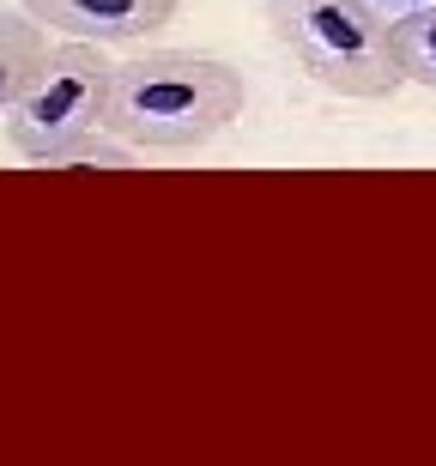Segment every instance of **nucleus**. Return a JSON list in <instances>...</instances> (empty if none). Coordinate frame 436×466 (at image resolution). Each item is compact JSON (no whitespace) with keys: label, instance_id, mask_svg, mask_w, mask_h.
Returning <instances> with one entry per match:
<instances>
[{"label":"nucleus","instance_id":"obj_8","mask_svg":"<svg viewBox=\"0 0 436 466\" xmlns=\"http://www.w3.org/2000/svg\"><path fill=\"white\" fill-rule=\"evenodd\" d=\"M382 18H394V13H412V6H424V0H370Z\"/></svg>","mask_w":436,"mask_h":466},{"label":"nucleus","instance_id":"obj_4","mask_svg":"<svg viewBox=\"0 0 436 466\" xmlns=\"http://www.w3.org/2000/svg\"><path fill=\"white\" fill-rule=\"evenodd\" d=\"M25 13L43 31L109 49V43H140L157 25H170L182 13V0H25Z\"/></svg>","mask_w":436,"mask_h":466},{"label":"nucleus","instance_id":"obj_2","mask_svg":"<svg viewBox=\"0 0 436 466\" xmlns=\"http://www.w3.org/2000/svg\"><path fill=\"white\" fill-rule=\"evenodd\" d=\"M267 25L315 86L376 104L406 86L388 49V18L370 0H267Z\"/></svg>","mask_w":436,"mask_h":466},{"label":"nucleus","instance_id":"obj_6","mask_svg":"<svg viewBox=\"0 0 436 466\" xmlns=\"http://www.w3.org/2000/svg\"><path fill=\"white\" fill-rule=\"evenodd\" d=\"M43 49H49V31L31 13H0V121H6L13 97L25 91L31 67L43 61Z\"/></svg>","mask_w":436,"mask_h":466},{"label":"nucleus","instance_id":"obj_3","mask_svg":"<svg viewBox=\"0 0 436 466\" xmlns=\"http://www.w3.org/2000/svg\"><path fill=\"white\" fill-rule=\"evenodd\" d=\"M109 61L97 43H49L43 61L31 67L25 91L6 109V139L25 164H43L55 170L61 157L79 146L86 134L104 127V104H109Z\"/></svg>","mask_w":436,"mask_h":466},{"label":"nucleus","instance_id":"obj_7","mask_svg":"<svg viewBox=\"0 0 436 466\" xmlns=\"http://www.w3.org/2000/svg\"><path fill=\"white\" fill-rule=\"evenodd\" d=\"M86 164H104V170H127L134 164V146H116V139H104V127L97 134H86L79 146H73L55 170H86Z\"/></svg>","mask_w":436,"mask_h":466},{"label":"nucleus","instance_id":"obj_1","mask_svg":"<svg viewBox=\"0 0 436 466\" xmlns=\"http://www.w3.org/2000/svg\"><path fill=\"white\" fill-rule=\"evenodd\" d=\"M243 73L200 49H146L109 73L104 134L134 152H188L243 116Z\"/></svg>","mask_w":436,"mask_h":466},{"label":"nucleus","instance_id":"obj_5","mask_svg":"<svg viewBox=\"0 0 436 466\" xmlns=\"http://www.w3.org/2000/svg\"><path fill=\"white\" fill-rule=\"evenodd\" d=\"M388 49H394V67L406 86L436 91V0L388 18Z\"/></svg>","mask_w":436,"mask_h":466}]
</instances>
